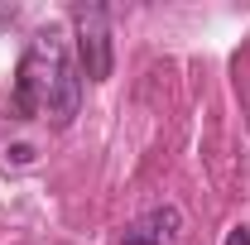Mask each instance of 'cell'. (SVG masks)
Returning <instances> with one entry per match:
<instances>
[{"instance_id":"cell-1","label":"cell","mask_w":250,"mask_h":245,"mask_svg":"<svg viewBox=\"0 0 250 245\" xmlns=\"http://www.w3.org/2000/svg\"><path fill=\"white\" fill-rule=\"evenodd\" d=\"M82 101V72L67 58V43L53 29L34 34L24 58L15 67V111L24 121H53L67 125Z\"/></svg>"},{"instance_id":"cell-2","label":"cell","mask_w":250,"mask_h":245,"mask_svg":"<svg viewBox=\"0 0 250 245\" xmlns=\"http://www.w3.org/2000/svg\"><path fill=\"white\" fill-rule=\"evenodd\" d=\"M72 29H77V58H82V77L106 82L111 77V20L101 5H77L72 10Z\"/></svg>"},{"instance_id":"cell-3","label":"cell","mask_w":250,"mask_h":245,"mask_svg":"<svg viewBox=\"0 0 250 245\" xmlns=\"http://www.w3.org/2000/svg\"><path fill=\"white\" fill-rule=\"evenodd\" d=\"M178 226H183L178 207H154V212H145L140 221L125 226L121 245H168L173 236H178Z\"/></svg>"},{"instance_id":"cell-4","label":"cell","mask_w":250,"mask_h":245,"mask_svg":"<svg viewBox=\"0 0 250 245\" xmlns=\"http://www.w3.org/2000/svg\"><path fill=\"white\" fill-rule=\"evenodd\" d=\"M226 245H250V231H246V226H236V231H226Z\"/></svg>"}]
</instances>
